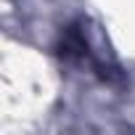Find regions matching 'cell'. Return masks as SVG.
<instances>
[{
  "instance_id": "1",
  "label": "cell",
  "mask_w": 135,
  "mask_h": 135,
  "mask_svg": "<svg viewBox=\"0 0 135 135\" xmlns=\"http://www.w3.org/2000/svg\"><path fill=\"white\" fill-rule=\"evenodd\" d=\"M61 53L66 58H82V56H88V42H85V37H82V32L77 27H69L64 32V37H61Z\"/></svg>"
}]
</instances>
